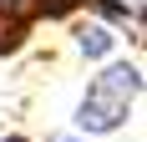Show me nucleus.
<instances>
[{"instance_id":"nucleus-1","label":"nucleus","mask_w":147,"mask_h":142,"mask_svg":"<svg viewBox=\"0 0 147 142\" xmlns=\"http://www.w3.org/2000/svg\"><path fill=\"white\" fill-rule=\"evenodd\" d=\"M137 97H142V71L132 61H112L102 76H91L86 97L76 101V127L81 132H117L132 117Z\"/></svg>"},{"instance_id":"nucleus-2","label":"nucleus","mask_w":147,"mask_h":142,"mask_svg":"<svg viewBox=\"0 0 147 142\" xmlns=\"http://www.w3.org/2000/svg\"><path fill=\"white\" fill-rule=\"evenodd\" d=\"M30 30H36V15H30L26 0H0V56L20 51Z\"/></svg>"},{"instance_id":"nucleus-3","label":"nucleus","mask_w":147,"mask_h":142,"mask_svg":"<svg viewBox=\"0 0 147 142\" xmlns=\"http://www.w3.org/2000/svg\"><path fill=\"white\" fill-rule=\"evenodd\" d=\"M112 46H117V36H112V26H96V20H91V26H81V36H76V51H81V56H107V51H112Z\"/></svg>"},{"instance_id":"nucleus-4","label":"nucleus","mask_w":147,"mask_h":142,"mask_svg":"<svg viewBox=\"0 0 147 142\" xmlns=\"http://www.w3.org/2000/svg\"><path fill=\"white\" fill-rule=\"evenodd\" d=\"M26 5H30V15H36V20H66V15L86 10L91 0H26Z\"/></svg>"},{"instance_id":"nucleus-5","label":"nucleus","mask_w":147,"mask_h":142,"mask_svg":"<svg viewBox=\"0 0 147 142\" xmlns=\"http://www.w3.org/2000/svg\"><path fill=\"white\" fill-rule=\"evenodd\" d=\"M5 142H30V137H5Z\"/></svg>"},{"instance_id":"nucleus-6","label":"nucleus","mask_w":147,"mask_h":142,"mask_svg":"<svg viewBox=\"0 0 147 142\" xmlns=\"http://www.w3.org/2000/svg\"><path fill=\"white\" fill-rule=\"evenodd\" d=\"M56 142H81V137H56Z\"/></svg>"}]
</instances>
